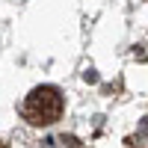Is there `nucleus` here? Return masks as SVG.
<instances>
[{
    "label": "nucleus",
    "mask_w": 148,
    "mask_h": 148,
    "mask_svg": "<svg viewBox=\"0 0 148 148\" xmlns=\"http://www.w3.org/2000/svg\"><path fill=\"white\" fill-rule=\"evenodd\" d=\"M21 116L30 125H53L62 116V95L53 86H39L33 89L21 104Z\"/></svg>",
    "instance_id": "1"
}]
</instances>
